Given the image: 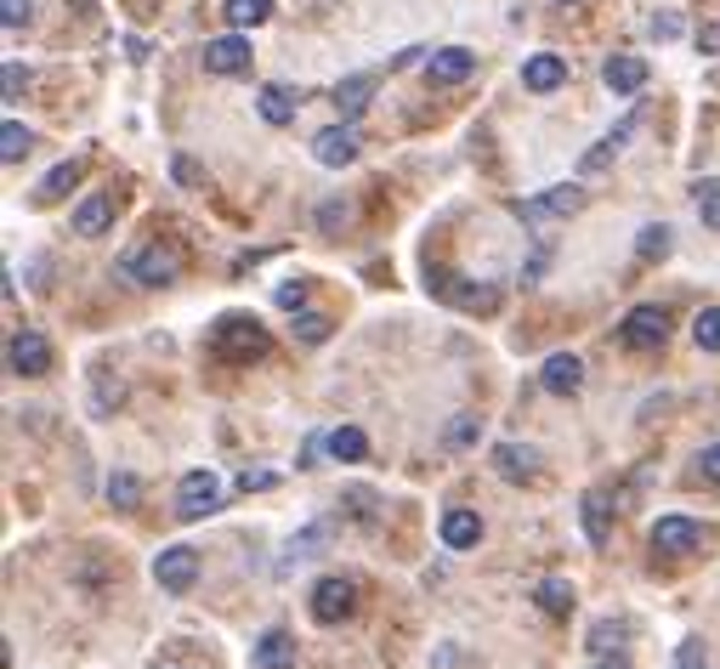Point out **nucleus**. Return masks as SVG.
I'll return each mask as SVG.
<instances>
[{
    "label": "nucleus",
    "instance_id": "f257e3e1",
    "mask_svg": "<svg viewBox=\"0 0 720 669\" xmlns=\"http://www.w3.org/2000/svg\"><path fill=\"white\" fill-rule=\"evenodd\" d=\"M210 352H216L222 363H233V369H250V363H261V358L272 352V334H267L261 318H250V312H227V318H216V329H210Z\"/></svg>",
    "mask_w": 720,
    "mask_h": 669
},
{
    "label": "nucleus",
    "instance_id": "f03ea898",
    "mask_svg": "<svg viewBox=\"0 0 720 669\" xmlns=\"http://www.w3.org/2000/svg\"><path fill=\"white\" fill-rule=\"evenodd\" d=\"M425 290L438 296V301H449V307H460V312H483V318L500 312V290H488V284H471V278H460V272H449V267H425Z\"/></svg>",
    "mask_w": 720,
    "mask_h": 669
},
{
    "label": "nucleus",
    "instance_id": "7ed1b4c3",
    "mask_svg": "<svg viewBox=\"0 0 720 669\" xmlns=\"http://www.w3.org/2000/svg\"><path fill=\"white\" fill-rule=\"evenodd\" d=\"M176 272H182V256H176V250H165L160 238H154V245H136V250H125V256H120V278L142 284V290H160V284H176Z\"/></svg>",
    "mask_w": 720,
    "mask_h": 669
},
{
    "label": "nucleus",
    "instance_id": "20e7f679",
    "mask_svg": "<svg viewBox=\"0 0 720 669\" xmlns=\"http://www.w3.org/2000/svg\"><path fill=\"white\" fill-rule=\"evenodd\" d=\"M307 607H312L318 625H347V618L358 613V579H347V573H329V579L312 585Z\"/></svg>",
    "mask_w": 720,
    "mask_h": 669
},
{
    "label": "nucleus",
    "instance_id": "39448f33",
    "mask_svg": "<svg viewBox=\"0 0 720 669\" xmlns=\"http://www.w3.org/2000/svg\"><path fill=\"white\" fill-rule=\"evenodd\" d=\"M222 511V476L205 465V471H187L182 483H176V516L182 522H205Z\"/></svg>",
    "mask_w": 720,
    "mask_h": 669
},
{
    "label": "nucleus",
    "instance_id": "423d86ee",
    "mask_svg": "<svg viewBox=\"0 0 720 669\" xmlns=\"http://www.w3.org/2000/svg\"><path fill=\"white\" fill-rule=\"evenodd\" d=\"M618 341L630 352H658L669 341V312L664 307H630L618 323Z\"/></svg>",
    "mask_w": 720,
    "mask_h": 669
},
{
    "label": "nucleus",
    "instance_id": "0eeeda50",
    "mask_svg": "<svg viewBox=\"0 0 720 669\" xmlns=\"http://www.w3.org/2000/svg\"><path fill=\"white\" fill-rule=\"evenodd\" d=\"M7 369L23 374V380L52 374V341H45L40 329H12V341H7Z\"/></svg>",
    "mask_w": 720,
    "mask_h": 669
},
{
    "label": "nucleus",
    "instance_id": "6e6552de",
    "mask_svg": "<svg viewBox=\"0 0 720 669\" xmlns=\"http://www.w3.org/2000/svg\"><path fill=\"white\" fill-rule=\"evenodd\" d=\"M573 210H585V187L579 182H556V187H545L539 199L516 205L522 222H556V216H573Z\"/></svg>",
    "mask_w": 720,
    "mask_h": 669
},
{
    "label": "nucleus",
    "instance_id": "1a4fd4ad",
    "mask_svg": "<svg viewBox=\"0 0 720 669\" xmlns=\"http://www.w3.org/2000/svg\"><path fill=\"white\" fill-rule=\"evenodd\" d=\"M194 579H199V550L171 545V550L154 556V585H160V590L182 596V590H194Z\"/></svg>",
    "mask_w": 720,
    "mask_h": 669
},
{
    "label": "nucleus",
    "instance_id": "9d476101",
    "mask_svg": "<svg viewBox=\"0 0 720 669\" xmlns=\"http://www.w3.org/2000/svg\"><path fill=\"white\" fill-rule=\"evenodd\" d=\"M703 545V528L692 516H658L652 522V556H692Z\"/></svg>",
    "mask_w": 720,
    "mask_h": 669
},
{
    "label": "nucleus",
    "instance_id": "9b49d317",
    "mask_svg": "<svg viewBox=\"0 0 720 669\" xmlns=\"http://www.w3.org/2000/svg\"><path fill=\"white\" fill-rule=\"evenodd\" d=\"M358 131H352V120H341V125H329V131H318L312 136V159L318 165H329V171H341V165H352L358 159Z\"/></svg>",
    "mask_w": 720,
    "mask_h": 669
},
{
    "label": "nucleus",
    "instance_id": "f8f14e48",
    "mask_svg": "<svg viewBox=\"0 0 720 669\" xmlns=\"http://www.w3.org/2000/svg\"><path fill=\"white\" fill-rule=\"evenodd\" d=\"M250 34H222V40H205V69L210 74H250Z\"/></svg>",
    "mask_w": 720,
    "mask_h": 669
},
{
    "label": "nucleus",
    "instance_id": "ddd939ff",
    "mask_svg": "<svg viewBox=\"0 0 720 669\" xmlns=\"http://www.w3.org/2000/svg\"><path fill=\"white\" fill-rule=\"evenodd\" d=\"M476 74V58L465 52V45H438L431 52V63H425V80L431 85H465Z\"/></svg>",
    "mask_w": 720,
    "mask_h": 669
},
{
    "label": "nucleus",
    "instance_id": "4468645a",
    "mask_svg": "<svg viewBox=\"0 0 720 669\" xmlns=\"http://www.w3.org/2000/svg\"><path fill=\"white\" fill-rule=\"evenodd\" d=\"M539 387H545L551 398H573V392L585 387V363L573 358V352H551L545 369H539Z\"/></svg>",
    "mask_w": 720,
    "mask_h": 669
},
{
    "label": "nucleus",
    "instance_id": "2eb2a0df",
    "mask_svg": "<svg viewBox=\"0 0 720 669\" xmlns=\"http://www.w3.org/2000/svg\"><path fill=\"white\" fill-rule=\"evenodd\" d=\"M374 91H380V74H347L341 85H335V114L358 120V114L374 103Z\"/></svg>",
    "mask_w": 720,
    "mask_h": 669
},
{
    "label": "nucleus",
    "instance_id": "dca6fc26",
    "mask_svg": "<svg viewBox=\"0 0 720 669\" xmlns=\"http://www.w3.org/2000/svg\"><path fill=\"white\" fill-rule=\"evenodd\" d=\"M601 80H607V91H618V97H636V91L647 85V58H636V52H618V58H607Z\"/></svg>",
    "mask_w": 720,
    "mask_h": 669
},
{
    "label": "nucleus",
    "instance_id": "f3484780",
    "mask_svg": "<svg viewBox=\"0 0 720 669\" xmlns=\"http://www.w3.org/2000/svg\"><path fill=\"white\" fill-rule=\"evenodd\" d=\"M114 227V194H85L74 205V233L80 238H103Z\"/></svg>",
    "mask_w": 720,
    "mask_h": 669
},
{
    "label": "nucleus",
    "instance_id": "a211bd4d",
    "mask_svg": "<svg viewBox=\"0 0 720 669\" xmlns=\"http://www.w3.org/2000/svg\"><path fill=\"white\" fill-rule=\"evenodd\" d=\"M80 176H85V159H63V165H52L40 176V187H34V205H58L63 194H74L80 187Z\"/></svg>",
    "mask_w": 720,
    "mask_h": 669
},
{
    "label": "nucleus",
    "instance_id": "6ab92c4d",
    "mask_svg": "<svg viewBox=\"0 0 720 669\" xmlns=\"http://www.w3.org/2000/svg\"><path fill=\"white\" fill-rule=\"evenodd\" d=\"M562 80H567V58H556V52H534V58L522 63V85L539 91V97H545V91H556Z\"/></svg>",
    "mask_w": 720,
    "mask_h": 669
},
{
    "label": "nucleus",
    "instance_id": "aec40b11",
    "mask_svg": "<svg viewBox=\"0 0 720 669\" xmlns=\"http://www.w3.org/2000/svg\"><path fill=\"white\" fill-rule=\"evenodd\" d=\"M443 545L449 550H476V539H483V516L476 511H443Z\"/></svg>",
    "mask_w": 720,
    "mask_h": 669
},
{
    "label": "nucleus",
    "instance_id": "412c9836",
    "mask_svg": "<svg viewBox=\"0 0 720 669\" xmlns=\"http://www.w3.org/2000/svg\"><path fill=\"white\" fill-rule=\"evenodd\" d=\"M329 539H335V522H312V528H301V534L290 539V550H284V567H301V562L323 556Z\"/></svg>",
    "mask_w": 720,
    "mask_h": 669
},
{
    "label": "nucleus",
    "instance_id": "4be33fe9",
    "mask_svg": "<svg viewBox=\"0 0 720 669\" xmlns=\"http://www.w3.org/2000/svg\"><path fill=\"white\" fill-rule=\"evenodd\" d=\"M494 465H500L505 483H534L539 454H534V449H522V443H500V449H494Z\"/></svg>",
    "mask_w": 720,
    "mask_h": 669
},
{
    "label": "nucleus",
    "instance_id": "5701e85b",
    "mask_svg": "<svg viewBox=\"0 0 720 669\" xmlns=\"http://www.w3.org/2000/svg\"><path fill=\"white\" fill-rule=\"evenodd\" d=\"M296 109H301V103H296L290 85H261V91H256V114H261L267 125H290Z\"/></svg>",
    "mask_w": 720,
    "mask_h": 669
},
{
    "label": "nucleus",
    "instance_id": "b1692460",
    "mask_svg": "<svg viewBox=\"0 0 720 669\" xmlns=\"http://www.w3.org/2000/svg\"><path fill=\"white\" fill-rule=\"evenodd\" d=\"M256 669H296V636L290 630H267L256 641Z\"/></svg>",
    "mask_w": 720,
    "mask_h": 669
},
{
    "label": "nucleus",
    "instance_id": "393cba45",
    "mask_svg": "<svg viewBox=\"0 0 720 669\" xmlns=\"http://www.w3.org/2000/svg\"><path fill=\"white\" fill-rule=\"evenodd\" d=\"M585 539H590L596 550L613 539V511H607V494H601V488L585 494Z\"/></svg>",
    "mask_w": 720,
    "mask_h": 669
},
{
    "label": "nucleus",
    "instance_id": "a878e982",
    "mask_svg": "<svg viewBox=\"0 0 720 669\" xmlns=\"http://www.w3.org/2000/svg\"><path fill=\"white\" fill-rule=\"evenodd\" d=\"M630 131H636V120H624V125H618L613 136H601V142H596V148H590V154L579 159V171H585V176H596V171H607V165L618 159V148H624V142H630Z\"/></svg>",
    "mask_w": 720,
    "mask_h": 669
},
{
    "label": "nucleus",
    "instance_id": "bb28decb",
    "mask_svg": "<svg viewBox=\"0 0 720 669\" xmlns=\"http://www.w3.org/2000/svg\"><path fill=\"white\" fill-rule=\"evenodd\" d=\"M323 449H329L335 460H347V465H358V460L369 454V438L358 432V425H335V432L323 438Z\"/></svg>",
    "mask_w": 720,
    "mask_h": 669
},
{
    "label": "nucleus",
    "instance_id": "cd10ccee",
    "mask_svg": "<svg viewBox=\"0 0 720 669\" xmlns=\"http://www.w3.org/2000/svg\"><path fill=\"white\" fill-rule=\"evenodd\" d=\"M29 154H34V131L18 125V120H7V125H0V159H7V165H23Z\"/></svg>",
    "mask_w": 720,
    "mask_h": 669
},
{
    "label": "nucleus",
    "instance_id": "c85d7f7f",
    "mask_svg": "<svg viewBox=\"0 0 720 669\" xmlns=\"http://www.w3.org/2000/svg\"><path fill=\"white\" fill-rule=\"evenodd\" d=\"M534 601H539L551 618H567V613H573V585H567V579H545V585L534 590Z\"/></svg>",
    "mask_w": 720,
    "mask_h": 669
},
{
    "label": "nucleus",
    "instance_id": "c756f323",
    "mask_svg": "<svg viewBox=\"0 0 720 669\" xmlns=\"http://www.w3.org/2000/svg\"><path fill=\"white\" fill-rule=\"evenodd\" d=\"M272 18V0H227V23L233 29H256Z\"/></svg>",
    "mask_w": 720,
    "mask_h": 669
},
{
    "label": "nucleus",
    "instance_id": "7c9ffc66",
    "mask_svg": "<svg viewBox=\"0 0 720 669\" xmlns=\"http://www.w3.org/2000/svg\"><path fill=\"white\" fill-rule=\"evenodd\" d=\"M669 238H676V233H669L664 222L641 227V233H636V256H641V261H664V256H669Z\"/></svg>",
    "mask_w": 720,
    "mask_h": 669
},
{
    "label": "nucleus",
    "instance_id": "2f4dec72",
    "mask_svg": "<svg viewBox=\"0 0 720 669\" xmlns=\"http://www.w3.org/2000/svg\"><path fill=\"white\" fill-rule=\"evenodd\" d=\"M136 500H142V483H136L131 471H114L109 476V505L114 511H136Z\"/></svg>",
    "mask_w": 720,
    "mask_h": 669
},
{
    "label": "nucleus",
    "instance_id": "473e14b6",
    "mask_svg": "<svg viewBox=\"0 0 720 669\" xmlns=\"http://www.w3.org/2000/svg\"><path fill=\"white\" fill-rule=\"evenodd\" d=\"M692 341H698V352H720V307H703L692 318Z\"/></svg>",
    "mask_w": 720,
    "mask_h": 669
},
{
    "label": "nucleus",
    "instance_id": "72a5a7b5",
    "mask_svg": "<svg viewBox=\"0 0 720 669\" xmlns=\"http://www.w3.org/2000/svg\"><path fill=\"white\" fill-rule=\"evenodd\" d=\"M296 341L301 347H323L329 341V318L323 312H296Z\"/></svg>",
    "mask_w": 720,
    "mask_h": 669
},
{
    "label": "nucleus",
    "instance_id": "f704fd0d",
    "mask_svg": "<svg viewBox=\"0 0 720 669\" xmlns=\"http://www.w3.org/2000/svg\"><path fill=\"white\" fill-rule=\"evenodd\" d=\"M476 438H483V414H454V425H449V449H471Z\"/></svg>",
    "mask_w": 720,
    "mask_h": 669
},
{
    "label": "nucleus",
    "instance_id": "c9c22d12",
    "mask_svg": "<svg viewBox=\"0 0 720 669\" xmlns=\"http://www.w3.org/2000/svg\"><path fill=\"white\" fill-rule=\"evenodd\" d=\"M698 222L720 233V182H698Z\"/></svg>",
    "mask_w": 720,
    "mask_h": 669
},
{
    "label": "nucleus",
    "instance_id": "e433bc0d",
    "mask_svg": "<svg viewBox=\"0 0 720 669\" xmlns=\"http://www.w3.org/2000/svg\"><path fill=\"white\" fill-rule=\"evenodd\" d=\"M23 91H29V69H23V63L12 58L7 69H0V97H7V103H18Z\"/></svg>",
    "mask_w": 720,
    "mask_h": 669
},
{
    "label": "nucleus",
    "instance_id": "4c0bfd02",
    "mask_svg": "<svg viewBox=\"0 0 720 669\" xmlns=\"http://www.w3.org/2000/svg\"><path fill=\"white\" fill-rule=\"evenodd\" d=\"M347 222H352V205H341V199H323V205H318V227H323V233H341Z\"/></svg>",
    "mask_w": 720,
    "mask_h": 669
},
{
    "label": "nucleus",
    "instance_id": "58836bf2",
    "mask_svg": "<svg viewBox=\"0 0 720 669\" xmlns=\"http://www.w3.org/2000/svg\"><path fill=\"white\" fill-rule=\"evenodd\" d=\"M272 301H278L284 312H301V307H307V284H301V278H290V284H278V290H272Z\"/></svg>",
    "mask_w": 720,
    "mask_h": 669
},
{
    "label": "nucleus",
    "instance_id": "ea45409f",
    "mask_svg": "<svg viewBox=\"0 0 720 669\" xmlns=\"http://www.w3.org/2000/svg\"><path fill=\"white\" fill-rule=\"evenodd\" d=\"M29 18H34V0H0V23L7 29H29Z\"/></svg>",
    "mask_w": 720,
    "mask_h": 669
},
{
    "label": "nucleus",
    "instance_id": "a19ab883",
    "mask_svg": "<svg viewBox=\"0 0 720 669\" xmlns=\"http://www.w3.org/2000/svg\"><path fill=\"white\" fill-rule=\"evenodd\" d=\"M676 669H709V652H703L698 636H687V641L676 647Z\"/></svg>",
    "mask_w": 720,
    "mask_h": 669
},
{
    "label": "nucleus",
    "instance_id": "79ce46f5",
    "mask_svg": "<svg viewBox=\"0 0 720 669\" xmlns=\"http://www.w3.org/2000/svg\"><path fill=\"white\" fill-rule=\"evenodd\" d=\"M624 636H630V625H624V618H618V625H596V630H590V647H596V652H613L607 641H624Z\"/></svg>",
    "mask_w": 720,
    "mask_h": 669
},
{
    "label": "nucleus",
    "instance_id": "37998d69",
    "mask_svg": "<svg viewBox=\"0 0 720 669\" xmlns=\"http://www.w3.org/2000/svg\"><path fill=\"white\" fill-rule=\"evenodd\" d=\"M272 483H278L272 471H238V494H267Z\"/></svg>",
    "mask_w": 720,
    "mask_h": 669
},
{
    "label": "nucleus",
    "instance_id": "c03bdc74",
    "mask_svg": "<svg viewBox=\"0 0 720 669\" xmlns=\"http://www.w3.org/2000/svg\"><path fill=\"white\" fill-rule=\"evenodd\" d=\"M698 471H703V476H709V483H720V443H714V449H703V454H698Z\"/></svg>",
    "mask_w": 720,
    "mask_h": 669
},
{
    "label": "nucleus",
    "instance_id": "a18cd8bd",
    "mask_svg": "<svg viewBox=\"0 0 720 669\" xmlns=\"http://www.w3.org/2000/svg\"><path fill=\"white\" fill-rule=\"evenodd\" d=\"M652 34H658V40H676V34H681V18H676V12L652 18Z\"/></svg>",
    "mask_w": 720,
    "mask_h": 669
},
{
    "label": "nucleus",
    "instance_id": "49530a36",
    "mask_svg": "<svg viewBox=\"0 0 720 669\" xmlns=\"http://www.w3.org/2000/svg\"><path fill=\"white\" fill-rule=\"evenodd\" d=\"M176 182H199V165L194 159H176Z\"/></svg>",
    "mask_w": 720,
    "mask_h": 669
},
{
    "label": "nucleus",
    "instance_id": "de8ad7c7",
    "mask_svg": "<svg viewBox=\"0 0 720 669\" xmlns=\"http://www.w3.org/2000/svg\"><path fill=\"white\" fill-rule=\"evenodd\" d=\"M596 669H630V663H624V652H601V658H596Z\"/></svg>",
    "mask_w": 720,
    "mask_h": 669
},
{
    "label": "nucleus",
    "instance_id": "09e8293b",
    "mask_svg": "<svg viewBox=\"0 0 720 669\" xmlns=\"http://www.w3.org/2000/svg\"><path fill=\"white\" fill-rule=\"evenodd\" d=\"M698 45H703V52H720V29H703V34H698Z\"/></svg>",
    "mask_w": 720,
    "mask_h": 669
},
{
    "label": "nucleus",
    "instance_id": "8fccbe9b",
    "mask_svg": "<svg viewBox=\"0 0 720 669\" xmlns=\"http://www.w3.org/2000/svg\"><path fill=\"white\" fill-rule=\"evenodd\" d=\"M562 7H573V0H562Z\"/></svg>",
    "mask_w": 720,
    "mask_h": 669
}]
</instances>
